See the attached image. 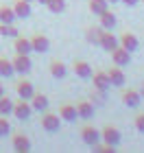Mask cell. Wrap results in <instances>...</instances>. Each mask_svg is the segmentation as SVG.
<instances>
[{"mask_svg":"<svg viewBox=\"0 0 144 153\" xmlns=\"http://www.w3.org/2000/svg\"><path fill=\"white\" fill-rule=\"evenodd\" d=\"M81 140H83L87 147H92V149H96L98 144L103 142V138H100V131L94 127V125H85L83 129H81Z\"/></svg>","mask_w":144,"mask_h":153,"instance_id":"obj_1","label":"cell"},{"mask_svg":"<svg viewBox=\"0 0 144 153\" xmlns=\"http://www.w3.org/2000/svg\"><path fill=\"white\" fill-rule=\"evenodd\" d=\"M100 138L105 144H112V147H118L120 140H122V134L118 127H114V125H107V127L100 129Z\"/></svg>","mask_w":144,"mask_h":153,"instance_id":"obj_2","label":"cell"},{"mask_svg":"<svg viewBox=\"0 0 144 153\" xmlns=\"http://www.w3.org/2000/svg\"><path fill=\"white\" fill-rule=\"evenodd\" d=\"M13 61V70L18 74H29L33 70V61H31V55H16V57L11 59Z\"/></svg>","mask_w":144,"mask_h":153,"instance_id":"obj_3","label":"cell"},{"mask_svg":"<svg viewBox=\"0 0 144 153\" xmlns=\"http://www.w3.org/2000/svg\"><path fill=\"white\" fill-rule=\"evenodd\" d=\"M33 114V107H31V101L26 99H20L18 103H13V116L18 118V120H29Z\"/></svg>","mask_w":144,"mask_h":153,"instance_id":"obj_4","label":"cell"},{"mask_svg":"<svg viewBox=\"0 0 144 153\" xmlns=\"http://www.w3.org/2000/svg\"><path fill=\"white\" fill-rule=\"evenodd\" d=\"M42 127L48 131V134L59 131V127H61V116L59 114H52V112H44V116H42Z\"/></svg>","mask_w":144,"mask_h":153,"instance_id":"obj_5","label":"cell"},{"mask_svg":"<svg viewBox=\"0 0 144 153\" xmlns=\"http://www.w3.org/2000/svg\"><path fill=\"white\" fill-rule=\"evenodd\" d=\"M103 51H107V53H112L114 48H118L120 46V39L116 37V35H112V31H107V29H103V33H100V44H98Z\"/></svg>","mask_w":144,"mask_h":153,"instance_id":"obj_6","label":"cell"},{"mask_svg":"<svg viewBox=\"0 0 144 153\" xmlns=\"http://www.w3.org/2000/svg\"><path fill=\"white\" fill-rule=\"evenodd\" d=\"M107 76H109V81H112V88H122L125 81H127V74L122 72V66H116V64L107 70Z\"/></svg>","mask_w":144,"mask_h":153,"instance_id":"obj_7","label":"cell"},{"mask_svg":"<svg viewBox=\"0 0 144 153\" xmlns=\"http://www.w3.org/2000/svg\"><path fill=\"white\" fill-rule=\"evenodd\" d=\"M92 81H94V90H100V92H107L112 88V81L107 76V70H96L92 72Z\"/></svg>","mask_w":144,"mask_h":153,"instance_id":"obj_8","label":"cell"},{"mask_svg":"<svg viewBox=\"0 0 144 153\" xmlns=\"http://www.w3.org/2000/svg\"><path fill=\"white\" fill-rule=\"evenodd\" d=\"M77 114L81 120H92L94 114H96V107L92 101H79L77 103Z\"/></svg>","mask_w":144,"mask_h":153,"instance_id":"obj_9","label":"cell"},{"mask_svg":"<svg viewBox=\"0 0 144 153\" xmlns=\"http://www.w3.org/2000/svg\"><path fill=\"white\" fill-rule=\"evenodd\" d=\"M59 116H61L64 123H74L79 118L77 105H74V103H61V105H59Z\"/></svg>","mask_w":144,"mask_h":153,"instance_id":"obj_10","label":"cell"},{"mask_svg":"<svg viewBox=\"0 0 144 153\" xmlns=\"http://www.w3.org/2000/svg\"><path fill=\"white\" fill-rule=\"evenodd\" d=\"M120 46L127 48L129 53H135V51H138V46H140L138 35H135V33H131V31H125V33L120 35Z\"/></svg>","mask_w":144,"mask_h":153,"instance_id":"obj_11","label":"cell"},{"mask_svg":"<svg viewBox=\"0 0 144 153\" xmlns=\"http://www.w3.org/2000/svg\"><path fill=\"white\" fill-rule=\"evenodd\" d=\"M112 61L116 66H129V61H131V53L127 51V48H122V46H118V48H114L112 51Z\"/></svg>","mask_w":144,"mask_h":153,"instance_id":"obj_12","label":"cell"},{"mask_svg":"<svg viewBox=\"0 0 144 153\" xmlns=\"http://www.w3.org/2000/svg\"><path fill=\"white\" fill-rule=\"evenodd\" d=\"M16 92H18V96H20V99L31 101V99H33V94H35V88H33V83H31L29 79H22V81H18Z\"/></svg>","mask_w":144,"mask_h":153,"instance_id":"obj_13","label":"cell"},{"mask_svg":"<svg viewBox=\"0 0 144 153\" xmlns=\"http://www.w3.org/2000/svg\"><path fill=\"white\" fill-rule=\"evenodd\" d=\"M72 72L77 74V76H81V79H92V66L87 64V61H83V59H77L72 64Z\"/></svg>","mask_w":144,"mask_h":153,"instance_id":"obj_14","label":"cell"},{"mask_svg":"<svg viewBox=\"0 0 144 153\" xmlns=\"http://www.w3.org/2000/svg\"><path fill=\"white\" fill-rule=\"evenodd\" d=\"M140 99H142L140 90H122V103H125L127 107L135 109V107L140 105Z\"/></svg>","mask_w":144,"mask_h":153,"instance_id":"obj_15","label":"cell"},{"mask_svg":"<svg viewBox=\"0 0 144 153\" xmlns=\"http://www.w3.org/2000/svg\"><path fill=\"white\" fill-rule=\"evenodd\" d=\"M31 44H33V53H48V48H50V42L42 33H35L31 37Z\"/></svg>","mask_w":144,"mask_h":153,"instance_id":"obj_16","label":"cell"},{"mask_svg":"<svg viewBox=\"0 0 144 153\" xmlns=\"http://www.w3.org/2000/svg\"><path fill=\"white\" fill-rule=\"evenodd\" d=\"M13 149H16L18 153H26V151H31V138L29 136H24V134H16L13 136Z\"/></svg>","mask_w":144,"mask_h":153,"instance_id":"obj_17","label":"cell"},{"mask_svg":"<svg viewBox=\"0 0 144 153\" xmlns=\"http://www.w3.org/2000/svg\"><path fill=\"white\" fill-rule=\"evenodd\" d=\"M31 107H33V112H48V107H50L48 96L35 92V94H33V99H31Z\"/></svg>","mask_w":144,"mask_h":153,"instance_id":"obj_18","label":"cell"},{"mask_svg":"<svg viewBox=\"0 0 144 153\" xmlns=\"http://www.w3.org/2000/svg\"><path fill=\"white\" fill-rule=\"evenodd\" d=\"M13 48H16V53H20V55H31V53H33L31 39H29V37H22V35L16 37V42H13Z\"/></svg>","mask_w":144,"mask_h":153,"instance_id":"obj_19","label":"cell"},{"mask_svg":"<svg viewBox=\"0 0 144 153\" xmlns=\"http://www.w3.org/2000/svg\"><path fill=\"white\" fill-rule=\"evenodd\" d=\"M13 11H16V16L20 20H26V18H31V2L29 0H16V4H13Z\"/></svg>","mask_w":144,"mask_h":153,"instance_id":"obj_20","label":"cell"},{"mask_svg":"<svg viewBox=\"0 0 144 153\" xmlns=\"http://www.w3.org/2000/svg\"><path fill=\"white\" fill-rule=\"evenodd\" d=\"M16 20H18V16L13 11V7H7V4L0 7V22L2 24H13Z\"/></svg>","mask_w":144,"mask_h":153,"instance_id":"obj_21","label":"cell"},{"mask_svg":"<svg viewBox=\"0 0 144 153\" xmlns=\"http://www.w3.org/2000/svg\"><path fill=\"white\" fill-rule=\"evenodd\" d=\"M50 74L55 76V79H64V76L68 74V66L64 64V61H50Z\"/></svg>","mask_w":144,"mask_h":153,"instance_id":"obj_22","label":"cell"},{"mask_svg":"<svg viewBox=\"0 0 144 153\" xmlns=\"http://www.w3.org/2000/svg\"><path fill=\"white\" fill-rule=\"evenodd\" d=\"M100 33H103V26H90V29L85 31V39L90 42V44L98 46L100 44Z\"/></svg>","mask_w":144,"mask_h":153,"instance_id":"obj_23","label":"cell"},{"mask_svg":"<svg viewBox=\"0 0 144 153\" xmlns=\"http://www.w3.org/2000/svg\"><path fill=\"white\" fill-rule=\"evenodd\" d=\"M100 26H103V29H107V31H112L114 26H116V16L109 9H105V11L100 13Z\"/></svg>","mask_w":144,"mask_h":153,"instance_id":"obj_24","label":"cell"},{"mask_svg":"<svg viewBox=\"0 0 144 153\" xmlns=\"http://www.w3.org/2000/svg\"><path fill=\"white\" fill-rule=\"evenodd\" d=\"M16 74L13 70V61L7 59V57H0V76H4V79H9V76Z\"/></svg>","mask_w":144,"mask_h":153,"instance_id":"obj_25","label":"cell"},{"mask_svg":"<svg viewBox=\"0 0 144 153\" xmlns=\"http://www.w3.org/2000/svg\"><path fill=\"white\" fill-rule=\"evenodd\" d=\"M87 7H90V11L94 13V16H100L105 9H109V2H107V0H90Z\"/></svg>","mask_w":144,"mask_h":153,"instance_id":"obj_26","label":"cell"},{"mask_svg":"<svg viewBox=\"0 0 144 153\" xmlns=\"http://www.w3.org/2000/svg\"><path fill=\"white\" fill-rule=\"evenodd\" d=\"M0 114L2 116H9V114H13V101L9 99V96H0Z\"/></svg>","mask_w":144,"mask_h":153,"instance_id":"obj_27","label":"cell"},{"mask_svg":"<svg viewBox=\"0 0 144 153\" xmlns=\"http://www.w3.org/2000/svg\"><path fill=\"white\" fill-rule=\"evenodd\" d=\"M0 35H2V37H13V39H16L20 33H18V29H16L13 24H2V22H0Z\"/></svg>","mask_w":144,"mask_h":153,"instance_id":"obj_28","label":"cell"},{"mask_svg":"<svg viewBox=\"0 0 144 153\" xmlns=\"http://www.w3.org/2000/svg\"><path fill=\"white\" fill-rule=\"evenodd\" d=\"M46 7H48L50 13H64L66 11V0H50Z\"/></svg>","mask_w":144,"mask_h":153,"instance_id":"obj_29","label":"cell"},{"mask_svg":"<svg viewBox=\"0 0 144 153\" xmlns=\"http://www.w3.org/2000/svg\"><path fill=\"white\" fill-rule=\"evenodd\" d=\"M11 134V123L7 120V116L0 114V138H4V136H9Z\"/></svg>","mask_w":144,"mask_h":153,"instance_id":"obj_30","label":"cell"},{"mask_svg":"<svg viewBox=\"0 0 144 153\" xmlns=\"http://www.w3.org/2000/svg\"><path fill=\"white\" fill-rule=\"evenodd\" d=\"M133 123H135V129H138L140 134H144V114H138Z\"/></svg>","mask_w":144,"mask_h":153,"instance_id":"obj_31","label":"cell"},{"mask_svg":"<svg viewBox=\"0 0 144 153\" xmlns=\"http://www.w3.org/2000/svg\"><path fill=\"white\" fill-rule=\"evenodd\" d=\"M120 2H125L127 7H135V4L140 2V0H120Z\"/></svg>","mask_w":144,"mask_h":153,"instance_id":"obj_32","label":"cell"},{"mask_svg":"<svg viewBox=\"0 0 144 153\" xmlns=\"http://www.w3.org/2000/svg\"><path fill=\"white\" fill-rule=\"evenodd\" d=\"M37 2H39V4H48L50 0H37Z\"/></svg>","mask_w":144,"mask_h":153,"instance_id":"obj_33","label":"cell"},{"mask_svg":"<svg viewBox=\"0 0 144 153\" xmlns=\"http://www.w3.org/2000/svg\"><path fill=\"white\" fill-rule=\"evenodd\" d=\"M140 94L144 96V83H142V85H140Z\"/></svg>","mask_w":144,"mask_h":153,"instance_id":"obj_34","label":"cell"},{"mask_svg":"<svg viewBox=\"0 0 144 153\" xmlns=\"http://www.w3.org/2000/svg\"><path fill=\"white\" fill-rule=\"evenodd\" d=\"M4 94V88H2V83H0V96H2Z\"/></svg>","mask_w":144,"mask_h":153,"instance_id":"obj_35","label":"cell"},{"mask_svg":"<svg viewBox=\"0 0 144 153\" xmlns=\"http://www.w3.org/2000/svg\"><path fill=\"white\" fill-rule=\"evenodd\" d=\"M107 2H112V4H114V2H120V0H107Z\"/></svg>","mask_w":144,"mask_h":153,"instance_id":"obj_36","label":"cell"},{"mask_svg":"<svg viewBox=\"0 0 144 153\" xmlns=\"http://www.w3.org/2000/svg\"><path fill=\"white\" fill-rule=\"evenodd\" d=\"M29 2H37V0H29Z\"/></svg>","mask_w":144,"mask_h":153,"instance_id":"obj_37","label":"cell"},{"mask_svg":"<svg viewBox=\"0 0 144 153\" xmlns=\"http://www.w3.org/2000/svg\"><path fill=\"white\" fill-rule=\"evenodd\" d=\"M140 2H144V0H140Z\"/></svg>","mask_w":144,"mask_h":153,"instance_id":"obj_38","label":"cell"}]
</instances>
